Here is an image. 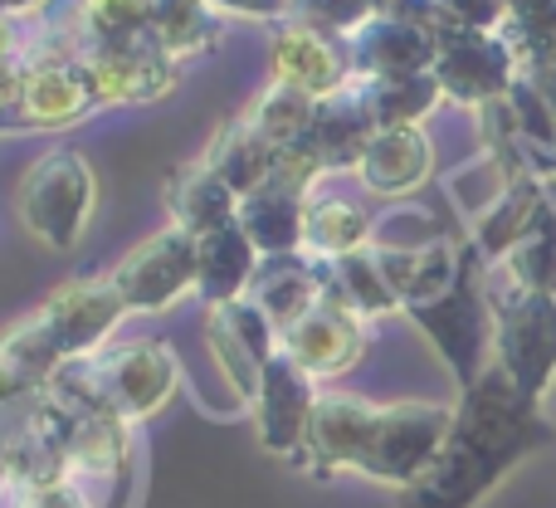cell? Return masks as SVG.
<instances>
[{
	"mask_svg": "<svg viewBox=\"0 0 556 508\" xmlns=\"http://www.w3.org/2000/svg\"><path fill=\"white\" fill-rule=\"evenodd\" d=\"M547 441L542 406L528 401L498 367L479 376L454 406V431L440 460L405 490L401 508H473L489 490Z\"/></svg>",
	"mask_w": 556,
	"mask_h": 508,
	"instance_id": "cell-1",
	"label": "cell"
},
{
	"mask_svg": "<svg viewBox=\"0 0 556 508\" xmlns=\"http://www.w3.org/2000/svg\"><path fill=\"white\" fill-rule=\"evenodd\" d=\"M15 215L45 250H78L98 215V176L88 157L74 147H49L45 157H35L15 186Z\"/></svg>",
	"mask_w": 556,
	"mask_h": 508,
	"instance_id": "cell-2",
	"label": "cell"
},
{
	"mask_svg": "<svg viewBox=\"0 0 556 508\" xmlns=\"http://www.w3.org/2000/svg\"><path fill=\"white\" fill-rule=\"evenodd\" d=\"M493 308V367L528 401H547L556 386V294H528L483 278Z\"/></svg>",
	"mask_w": 556,
	"mask_h": 508,
	"instance_id": "cell-3",
	"label": "cell"
},
{
	"mask_svg": "<svg viewBox=\"0 0 556 508\" xmlns=\"http://www.w3.org/2000/svg\"><path fill=\"white\" fill-rule=\"evenodd\" d=\"M454 431V406L440 401H391L376 406L371 435L362 445V460L352 474L371 484H391V490H410L450 445Z\"/></svg>",
	"mask_w": 556,
	"mask_h": 508,
	"instance_id": "cell-4",
	"label": "cell"
},
{
	"mask_svg": "<svg viewBox=\"0 0 556 508\" xmlns=\"http://www.w3.org/2000/svg\"><path fill=\"white\" fill-rule=\"evenodd\" d=\"M84 372V382L93 386V396L117 411L127 425L156 416L181 386V362L162 337H137V343H117L103 347L88 362H74Z\"/></svg>",
	"mask_w": 556,
	"mask_h": 508,
	"instance_id": "cell-5",
	"label": "cell"
},
{
	"mask_svg": "<svg viewBox=\"0 0 556 508\" xmlns=\"http://www.w3.org/2000/svg\"><path fill=\"white\" fill-rule=\"evenodd\" d=\"M522 64L518 49L508 45L503 29H464V25H444L440 29V54H434V78L440 94L459 108H489L503 103L508 88L518 84Z\"/></svg>",
	"mask_w": 556,
	"mask_h": 508,
	"instance_id": "cell-6",
	"label": "cell"
},
{
	"mask_svg": "<svg viewBox=\"0 0 556 508\" xmlns=\"http://www.w3.org/2000/svg\"><path fill=\"white\" fill-rule=\"evenodd\" d=\"M108 278L123 294L127 313H166L186 294H195V235L166 225L152 240L132 245Z\"/></svg>",
	"mask_w": 556,
	"mask_h": 508,
	"instance_id": "cell-7",
	"label": "cell"
},
{
	"mask_svg": "<svg viewBox=\"0 0 556 508\" xmlns=\"http://www.w3.org/2000/svg\"><path fill=\"white\" fill-rule=\"evenodd\" d=\"M35 313L45 318V327L54 333L64 362L74 367V362L98 357L108 343H113V333L127 318V303L113 288V278L88 274V278H68V284H59Z\"/></svg>",
	"mask_w": 556,
	"mask_h": 508,
	"instance_id": "cell-8",
	"label": "cell"
},
{
	"mask_svg": "<svg viewBox=\"0 0 556 508\" xmlns=\"http://www.w3.org/2000/svg\"><path fill=\"white\" fill-rule=\"evenodd\" d=\"M84 69L103 103H156L181 78V59L166 54L152 29L127 39H108V45H88Z\"/></svg>",
	"mask_w": 556,
	"mask_h": 508,
	"instance_id": "cell-9",
	"label": "cell"
},
{
	"mask_svg": "<svg viewBox=\"0 0 556 508\" xmlns=\"http://www.w3.org/2000/svg\"><path fill=\"white\" fill-rule=\"evenodd\" d=\"M317 396H323L317 382L288 352H278L274 362L264 367L260 386H254V396H250V411H254V425H260V445L274 460H288V464L303 460Z\"/></svg>",
	"mask_w": 556,
	"mask_h": 508,
	"instance_id": "cell-10",
	"label": "cell"
},
{
	"mask_svg": "<svg viewBox=\"0 0 556 508\" xmlns=\"http://www.w3.org/2000/svg\"><path fill=\"white\" fill-rule=\"evenodd\" d=\"M278 337L283 333L264 318V308L254 303V298H235V303H225V308H211V318H205V343H211V352H215V367L225 372V382L235 386L240 401H250L264 367L283 352Z\"/></svg>",
	"mask_w": 556,
	"mask_h": 508,
	"instance_id": "cell-11",
	"label": "cell"
},
{
	"mask_svg": "<svg viewBox=\"0 0 556 508\" xmlns=\"http://www.w3.org/2000/svg\"><path fill=\"white\" fill-rule=\"evenodd\" d=\"M366 318H356L352 308L342 303H317L313 313H303L293 327H283L278 347L303 367L313 382H332V376H346L356 362L366 357Z\"/></svg>",
	"mask_w": 556,
	"mask_h": 508,
	"instance_id": "cell-12",
	"label": "cell"
},
{
	"mask_svg": "<svg viewBox=\"0 0 556 508\" xmlns=\"http://www.w3.org/2000/svg\"><path fill=\"white\" fill-rule=\"evenodd\" d=\"M269 64H274L278 84L303 88L307 98H332L352 84V54H346V39L303 25V20H278L274 25Z\"/></svg>",
	"mask_w": 556,
	"mask_h": 508,
	"instance_id": "cell-13",
	"label": "cell"
},
{
	"mask_svg": "<svg viewBox=\"0 0 556 508\" xmlns=\"http://www.w3.org/2000/svg\"><path fill=\"white\" fill-rule=\"evenodd\" d=\"M371 421H376V401H362L352 392H323L313 406V425H307L298 470H307L313 480H327L337 470H356Z\"/></svg>",
	"mask_w": 556,
	"mask_h": 508,
	"instance_id": "cell-14",
	"label": "cell"
},
{
	"mask_svg": "<svg viewBox=\"0 0 556 508\" xmlns=\"http://www.w3.org/2000/svg\"><path fill=\"white\" fill-rule=\"evenodd\" d=\"M93 108H103V98H98L84 59H45V64H29L25 98H20V108H15L10 123L54 133V127L84 123Z\"/></svg>",
	"mask_w": 556,
	"mask_h": 508,
	"instance_id": "cell-15",
	"label": "cell"
},
{
	"mask_svg": "<svg viewBox=\"0 0 556 508\" xmlns=\"http://www.w3.org/2000/svg\"><path fill=\"white\" fill-rule=\"evenodd\" d=\"M352 78H391V74H434L440 29L410 25V20H366L352 39Z\"/></svg>",
	"mask_w": 556,
	"mask_h": 508,
	"instance_id": "cell-16",
	"label": "cell"
},
{
	"mask_svg": "<svg viewBox=\"0 0 556 508\" xmlns=\"http://www.w3.org/2000/svg\"><path fill=\"white\" fill-rule=\"evenodd\" d=\"M64 352H59L54 333L45 327V318L29 313L15 327L0 333V416L15 411V406L45 396L49 386L64 372Z\"/></svg>",
	"mask_w": 556,
	"mask_h": 508,
	"instance_id": "cell-17",
	"label": "cell"
},
{
	"mask_svg": "<svg viewBox=\"0 0 556 508\" xmlns=\"http://www.w3.org/2000/svg\"><path fill=\"white\" fill-rule=\"evenodd\" d=\"M362 186L381 201H401L415 196L434 176V143L425 127H376L366 143L362 166H356Z\"/></svg>",
	"mask_w": 556,
	"mask_h": 508,
	"instance_id": "cell-18",
	"label": "cell"
},
{
	"mask_svg": "<svg viewBox=\"0 0 556 508\" xmlns=\"http://www.w3.org/2000/svg\"><path fill=\"white\" fill-rule=\"evenodd\" d=\"M264 255L240 231V221L220 225V231L195 235V294L211 308H225L235 298H250L254 274H260Z\"/></svg>",
	"mask_w": 556,
	"mask_h": 508,
	"instance_id": "cell-19",
	"label": "cell"
},
{
	"mask_svg": "<svg viewBox=\"0 0 556 508\" xmlns=\"http://www.w3.org/2000/svg\"><path fill=\"white\" fill-rule=\"evenodd\" d=\"M371 137H376V123L366 117V108L356 103L352 84H346L342 94L317 98L313 127H307L303 147L317 157V162H323V172H356Z\"/></svg>",
	"mask_w": 556,
	"mask_h": 508,
	"instance_id": "cell-20",
	"label": "cell"
},
{
	"mask_svg": "<svg viewBox=\"0 0 556 508\" xmlns=\"http://www.w3.org/2000/svg\"><path fill=\"white\" fill-rule=\"evenodd\" d=\"M250 298L264 308V318L283 333L293 327L303 313H313L323 303V259L313 255H274L260 264L254 274Z\"/></svg>",
	"mask_w": 556,
	"mask_h": 508,
	"instance_id": "cell-21",
	"label": "cell"
},
{
	"mask_svg": "<svg viewBox=\"0 0 556 508\" xmlns=\"http://www.w3.org/2000/svg\"><path fill=\"white\" fill-rule=\"evenodd\" d=\"M166 211H172V225H181V231H191V235H205L240 215V196L225 186V176L215 172L205 157H195V162L176 166L172 182H166Z\"/></svg>",
	"mask_w": 556,
	"mask_h": 508,
	"instance_id": "cell-22",
	"label": "cell"
},
{
	"mask_svg": "<svg viewBox=\"0 0 556 508\" xmlns=\"http://www.w3.org/2000/svg\"><path fill=\"white\" fill-rule=\"evenodd\" d=\"M356 103L376 127H420L444 103L434 74H391V78H352Z\"/></svg>",
	"mask_w": 556,
	"mask_h": 508,
	"instance_id": "cell-23",
	"label": "cell"
},
{
	"mask_svg": "<svg viewBox=\"0 0 556 508\" xmlns=\"http://www.w3.org/2000/svg\"><path fill=\"white\" fill-rule=\"evenodd\" d=\"M323 298L327 303L352 308V313L366 318V323H371V318H386V313H401V298H395L391 284H386L381 259H376L371 245L346 255V259H323Z\"/></svg>",
	"mask_w": 556,
	"mask_h": 508,
	"instance_id": "cell-24",
	"label": "cell"
},
{
	"mask_svg": "<svg viewBox=\"0 0 556 508\" xmlns=\"http://www.w3.org/2000/svg\"><path fill=\"white\" fill-rule=\"evenodd\" d=\"M376 235V221L346 196H313L303 221V255L313 259H346L366 250Z\"/></svg>",
	"mask_w": 556,
	"mask_h": 508,
	"instance_id": "cell-25",
	"label": "cell"
},
{
	"mask_svg": "<svg viewBox=\"0 0 556 508\" xmlns=\"http://www.w3.org/2000/svg\"><path fill=\"white\" fill-rule=\"evenodd\" d=\"M152 35L162 39V49L172 59H201L220 45L225 15L211 0H156L152 10Z\"/></svg>",
	"mask_w": 556,
	"mask_h": 508,
	"instance_id": "cell-26",
	"label": "cell"
},
{
	"mask_svg": "<svg viewBox=\"0 0 556 508\" xmlns=\"http://www.w3.org/2000/svg\"><path fill=\"white\" fill-rule=\"evenodd\" d=\"M489 278L508 288H528V294H556V211L542 206V215L528 225L518 245L489 264Z\"/></svg>",
	"mask_w": 556,
	"mask_h": 508,
	"instance_id": "cell-27",
	"label": "cell"
},
{
	"mask_svg": "<svg viewBox=\"0 0 556 508\" xmlns=\"http://www.w3.org/2000/svg\"><path fill=\"white\" fill-rule=\"evenodd\" d=\"M201 157L225 176V186H230L235 196H250L254 186H260L264 176L274 172V147L264 143V137L254 133V127L244 123V117L225 123L220 133L211 137V147H205Z\"/></svg>",
	"mask_w": 556,
	"mask_h": 508,
	"instance_id": "cell-28",
	"label": "cell"
},
{
	"mask_svg": "<svg viewBox=\"0 0 556 508\" xmlns=\"http://www.w3.org/2000/svg\"><path fill=\"white\" fill-rule=\"evenodd\" d=\"M313 108H317V98H307L303 88L278 84L274 78L269 88L254 94V103L244 108L240 117L274 147V152H283V147H298L307 137V127H313Z\"/></svg>",
	"mask_w": 556,
	"mask_h": 508,
	"instance_id": "cell-29",
	"label": "cell"
},
{
	"mask_svg": "<svg viewBox=\"0 0 556 508\" xmlns=\"http://www.w3.org/2000/svg\"><path fill=\"white\" fill-rule=\"evenodd\" d=\"M156 0H78L74 5V29L88 45H108V39H127L152 29Z\"/></svg>",
	"mask_w": 556,
	"mask_h": 508,
	"instance_id": "cell-30",
	"label": "cell"
},
{
	"mask_svg": "<svg viewBox=\"0 0 556 508\" xmlns=\"http://www.w3.org/2000/svg\"><path fill=\"white\" fill-rule=\"evenodd\" d=\"M288 20H303L337 39H352L366 20H376V0H288Z\"/></svg>",
	"mask_w": 556,
	"mask_h": 508,
	"instance_id": "cell-31",
	"label": "cell"
},
{
	"mask_svg": "<svg viewBox=\"0 0 556 508\" xmlns=\"http://www.w3.org/2000/svg\"><path fill=\"white\" fill-rule=\"evenodd\" d=\"M444 25L464 29H503L513 15V0H440Z\"/></svg>",
	"mask_w": 556,
	"mask_h": 508,
	"instance_id": "cell-32",
	"label": "cell"
},
{
	"mask_svg": "<svg viewBox=\"0 0 556 508\" xmlns=\"http://www.w3.org/2000/svg\"><path fill=\"white\" fill-rule=\"evenodd\" d=\"M10 508H98L88 499V490L78 480H59V484H39V490H15Z\"/></svg>",
	"mask_w": 556,
	"mask_h": 508,
	"instance_id": "cell-33",
	"label": "cell"
},
{
	"mask_svg": "<svg viewBox=\"0 0 556 508\" xmlns=\"http://www.w3.org/2000/svg\"><path fill=\"white\" fill-rule=\"evenodd\" d=\"M25 20H29V15H10V10H0V64H5V59H20V64H35L39 29H29Z\"/></svg>",
	"mask_w": 556,
	"mask_h": 508,
	"instance_id": "cell-34",
	"label": "cell"
},
{
	"mask_svg": "<svg viewBox=\"0 0 556 508\" xmlns=\"http://www.w3.org/2000/svg\"><path fill=\"white\" fill-rule=\"evenodd\" d=\"M376 15H381V20H410V25L444 29L440 0H376Z\"/></svg>",
	"mask_w": 556,
	"mask_h": 508,
	"instance_id": "cell-35",
	"label": "cell"
},
{
	"mask_svg": "<svg viewBox=\"0 0 556 508\" xmlns=\"http://www.w3.org/2000/svg\"><path fill=\"white\" fill-rule=\"evenodd\" d=\"M25 84H29V64L5 59V64H0V117H15L20 98H25Z\"/></svg>",
	"mask_w": 556,
	"mask_h": 508,
	"instance_id": "cell-36",
	"label": "cell"
},
{
	"mask_svg": "<svg viewBox=\"0 0 556 508\" xmlns=\"http://www.w3.org/2000/svg\"><path fill=\"white\" fill-rule=\"evenodd\" d=\"M220 15H240V20H288V0H211Z\"/></svg>",
	"mask_w": 556,
	"mask_h": 508,
	"instance_id": "cell-37",
	"label": "cell"
},
{
	"mask_svg": "<svg viewBox=\"0 0 556 508\" xmlns=\"http://www.w3.org/2000/svg\"><path fill=\"white\" fill-rule=\"evenodd\" d=\"M532 172H538V182H542V196H547V206L556 211V157H542V162L532 166Z\"/></svg>",
	"mask_w": 556,
	"mask_h": 508,
	"instance_id": "cell-38",
	"label": "cell"
},
{
	"mask_svg": "<svg viewBox=\"0 0 556 508\" xmlns=\"http://www.w3.org/2000/svg\"><path fill=\"white\" fill-rule=\"evenodd\" d=\"M49 0H0V10H10V15H35V10H45Z\"/></svg>",
	"mask_w": 556,
	"mask_h": 508,
	"instance_id": "cell-39",
	"label": "cell"
}]
</instances>
